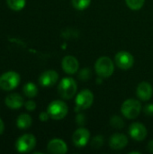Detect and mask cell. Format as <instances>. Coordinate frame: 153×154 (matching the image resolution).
<instances>
[{"label":"cell","instance_id":"obj_23","mask_svg":"<svg viewBox=\"0 0 153 154\" xmlns=\"http://www.w3.org/2000/svg\"><path fill=\"white\" fill-rule=\"evenodd\" d=\"M103 144H104V137L101 135H97L94 137L91 142V146L95 149H99L100 147L103 146Z\"/></svg>","mask_w":153,"mask_h":154},{"label":"cell","instance_id":"obj_14","mask_svg":"<svg viewBox=\"0 0 153 154\" xmlns=\"http://www.w3.org/2000/svg\"><path fill=\"white\" fill-rule=\"evenodd\" d=\"M59 79V74L54 70L44 71L39 78V82L42 87H51Z\"/></svg>","mask_w":153,"mask_h":154},{"label":"cell","instance_id":"obj_11","mask_svg":"<svg viewBox=\"0 0 153 154\" xmlns=\"http://www.w3.org/2000/svg\"><path fill=\"white\" fill-rule=\"evenodd\" d=\"M61 66L63 70L69 75L75 74L79 68V63L78 61V60L73 57V56H66L63 58L62 62H61Z\"/></svg>","mask_w":153,"mask_h":154},{"label":"cell","instance_id":"obj_4","mask_svg":"<svg viewBox=\"0 0 153 154\" xmlns=\"http://www.w3.org/2000/svg\"><path fill=\"white\" fill-rule=\"evenodd\" d=\"M69 108L68 106L60 100H54L52 101L47 109L50 118L54 120H61L63 119L68 114Z\"/></svg>","mask_w":153,"mask_h":154},{"label":"cell","instance_id":"obj_26","mask_svg":"<svg viewBox=\"0 0 153 154\" xmlns=\"http://www.w3.org/2000/svg\"><path fill=\"white\" fill-rule=\"evenodd\" d=\"M24 106H25V108H26L28 111H33V110H35V108H36V104H35V102H34V101H32V100L27 101V102L24 104Z\"/></svg>","mask_w":153,"mask_h":154},{"label":"cell","instance_id":"obj_27","mask_svg":"<svg viewBox=\"0 0 153 154\" xmlns=\"http://www.w3.org/2000/svg\"><path fill=\"white\" fill-rule=\"evenodd\" d=\"M76 121L78 123V125H83L85 123H86V117L83 114H79L77 116V118H76Z\"/></svg>","mask_w":153,"mask_h":154},{"label":"cell","instance_id":"obj_10","mask_svg":"<svg viewBox=\"0 0 153 154\" xmlns=\"http://www.w3.org/2000/svg\"><path fill=\"white\" fill-rule=\"evenodd\" d=\"M129 134L133 140L142 142L147 136V129L141 123H133L129 128Z\"/></svg>","mask_w":153,"mask_h":154},{"label":"cell","instance_id":"obj_9","mask_svg":"<svg viewBox=\"0 0 153 154\" xmlns=\"http://www.w3.org/2000/svg\"><path fill=\"white\" fill-rule=\"evenodd\" d=\"M90 138V133L86 128H78L72 135V142L76 147L82 148L87 145Z\"/></svg>","mask_w":153,"mask_h":154},{"label":"cell","instance_id":"obj_1","mask_svg":"<svg viewBox=\"0 0 153 154\" xmlns=\"http://www.w3.org/2000/svg\"><path fill=\"white\" fill-rule=\"evenodd\" d=\"M78 85L72 78H64L58 86L59 95L63 99H71L77 92Z\"/></svg>","mask_w":153,"mask_h":154},{"label":"cell","instance_id":"obj_2","mask_svg":"<svg viewBox=\"0 0 153 154\" xmlns=\"http://www.w3.org/2000/svg\"><path fill=\"white\" fill-rule=\"evenodd\" d=\"M95 69L96 74L101 78H109L113 75L115 65L113 60L108 57H100L96 64Z\"/></svg>","mask_w":153,"mask_h":154},{"label":"cell","instance_id":"obj_22","mask_svg":"<svg viewBox=\"0 0 153 154\" xmlns=\"http://www.w3.org/2000/svg\"><path fill=\"white\" fill-rule=\"evenodd\" d=\"M125 2L132 10H139L143 6L145 0H125Z\"/></svg>","mask_w":153,"mask_h":154},{"label":"cell","instance_id":"obj_17","mask_svg":"<svg viewBox=\"0 0 153 154\" xmlns=\"http://www.w3.org/2000/svg\"><path fill=\"white\" fill-rule=\"evenodd\" d=\"M32 117L27 114H22L17 117L16 125L20 129H27L32 125Z\"/></svg>","mask_w":153,"mask_h":154},{"label":"cell","instance_id":"obj_12","mask_svg":"<svg viewBox=\"0 0 153 154\" xmlns=\"http://www.w3.org/2000/svg\"><path fill=\"white\" fill-rule=\"evenodd\" d=\"M137 97L142 101H148L151 98L153 94L152 86L149 82H141L136 89Z\"/></svg>","mask_w":153,"mask_h":154},{"label":"cell","instance_id":"obj_5","mask_svg":"<svg viewBox=\"0 0 153 154\" xmlns=\"http://www.w3.org/2000/svg\"><path fill=\"white\" fill-rule=\"evenodd\" d=\"M20 75L14 71H8L0 77V88L2 90L10 91L15 88L20 83Z\"/></svg>","mask_w":153,"mask_h":154},{"label":"cell","instance_id":"obj_30","mask_svg":"<svg viewBox=\"0 0 153 154\" xmlns=\"http://www.w3.org/2000/svg\"><path fill=\"white\" fill-rule=\"evenodd\" d=\"M4 130H5V125H4L3 121L0 119V135L4 133Z\"/></svg>","mask_w":153,"mask_h":154},{"label":"cell","instance_id":"obj_18","mask_svg":"<svg viewBox=\"0 0 153 154\" xmlns=\"http://www.w3.org/2000/svg\"><path fill=\"white\" fill-rule=\"evenodd\" d=\"M23 93L27 97H34L38 94V88L35 84L32 82H28L23 86Z\"/></svg>","mask_w":153,"mask_h":154},{"label":"cell","instance_id":"obj_21","mask_svg":"<svg viewBox=\"0 0 153 154\" xmlns=\"http://www.w3.org/2000/svg\"><path fill=\"white\" fill-rule=\"evenodd\" d=\"M110 125L116 129H122L124 127V122L122 119V117L118 116H112V118L110 119Z\"/></svg>","mask_w":153,"mask_h":154},{"label":"cell","instance_id":"obj_3","mask_svg":"<svg viewBox=\"0 0 153 154\" xmlns=\"http://www.w3.org/2000/svg\"><path fill=\"white\" fill-rule=\"evenodd\" d=\"M122 114L128 119H135L142 111V105L136 99H127L121 106Z\"/></svg>","mask_w":153,"mask_h":154},{"label":"cell","instance_id":"obj_24","mask_svg":"<svg viewBox=\"0 0 153 154\" xmlns=\"http://www.w3.org/2000/svg\"><path fill=\"white\" fill-rule=\"evenodd\" d=\"M91 75H92L91 70L87 68H85V69H82L80 70V72L78 74V79L83 80V81H86L91 78Z\"/></svg>","mask_w":153,"mask_h":154},{"label":"cell","instance_id":"obj_28","mask_svg":"<svg viewBox=\"0 0 153 154\" xmlns=\"http://www.w3.org/2000/svg\"><path fill=\"white\" fill-rule=\"evenodd\" d=\"M50 117V115H49L48 112H41V113L40 114V116H39L40 120L42 121V122H46Z\"/></svg>","mask_w":153,"mask_h":154},{"label":"cell","instance_id":"obj_6","mask_svg":"<svg viewBox=\"0 0 153 154\" xmlns=\"http://www.w3.org/2000/svg\"><path fill=\"white\" fill-rule=\"evenodd\" d=\"M94 102V95L88 89L80 91L76 97V110L80 111L87 109L92 106Z\"/></svg>","mask_w":153,"mask_h":154},{"label":"cell","instance_id":"obj_7","mask_svg":"<svg viewBox=\"0 0 153 154\" xmlns=\"http://www.w3.org/2000/svg\"><path fill=\"white\" fill-rule=\"evenodd\" d=\"M36 145V139L32 134H23L16 141L15 147L19 152H29L34 149Z\"/></svg>","mask_w":153,"mask_h":154},{"label":"cell","instance_id":"obj_8","mask_svg":"<svg viewBox=\"0 0 153 154\" xmlns=\"http://www.w3.org/2000/svg\"><path fill=\"white\" fill-rule=\"evenodd\" d=\"M115 61L116 66L121 69H129L133 67L134 63V59L130 52L122 51L116 53L115 57Z\"/></svg>","mask_w":153,"mask_h":154},{"label":"cell","instance_id":"obj_13","mask_svg":"<svg viewBox=\"0 0 153 154\" xmlns=\"http://www.w3.org/2000/svg\"><path fill=\"white\" fill-rule=\"evenodd\" d=\"M47 150L50 153L64 154L68 152V146L63 140L53 139L48 143Z\"/></svg>","mask_w":153,"mask_h":154},{"label":"cell","instance_id":"obj_20","mask_svg":"<svg viewBox=\"0 0 153 154\" xmlns=\"http://www.w3.org/2000/svg\"><path fill=\"white\" fill-rule=\"evenodd\" d=\"M91 0H72V5L77 10H85L89 6Z\"/></svg>","mask_w":153,"mask_h":154},{"label":"cell","instance_id":"obj_16","mask_svg":"<svg viewBox=\"0 0 153 154\" xmlns=\"http://www.w3.org/2000/svg\"><path fill=\"white\" fill-rule=\"evenodd\" d=\"M5 102V105L9 108H12V109H18V108L22 107L23 105V97L17 93H13V94L7 96Z\"/></svg>","mask_w":153,"mask_h":154},{"label":"cell","instance_id":"obj_29","mask_svg":"<svg viewBox=\"0 0 153 154\" xmlns=\"http://www.w3.org/2000/svg\"><path fill=\"white\" fill-rule=\"evenodd\" d=\"M148 150H149L150 152L153 153V140L148 143Z\"/></svg>","mask_w":153,"mask_h":154},{"label":"cell","instance_id":"obj_25","mask_svg":"<svg viewBox=\"0 0 153 154\" xmlns=\"http://www.w3.org/2000/svg\"><path fill=\"white\" fill-rule=\"evenodd\" d=\"M143 112L146 116H153V104H148L144 106Z\"/></svg>","mask_w":153,"mask_h":154},{"label":"cell","instance_id":"obj_15","mask_svg":"<svg viewBox=\"0 0 153 154\" xmlns=\"http://www.w3.org/2000/svg\"><path fill=\"white\" fill-rule=\"evenodd\" d=\"M128 143V138L123 134H115L109 140V145L113 150H122Z\"/></svg>","mask_w":153,"mask_h":154},{"label":"cell","instance_id":"obj_19","mask_svg":"<svg viewBox=\"0 0 153 154\" xmlns=\"http://www.w3.org/2000/svg\"><path fill=\"white\" fill-rule=\"evenodd\" d=\"M8 6L14 11H20L25 5V0H6Z\"/></svg>","mask_w":153,"mask_h":154}]
</instances>
